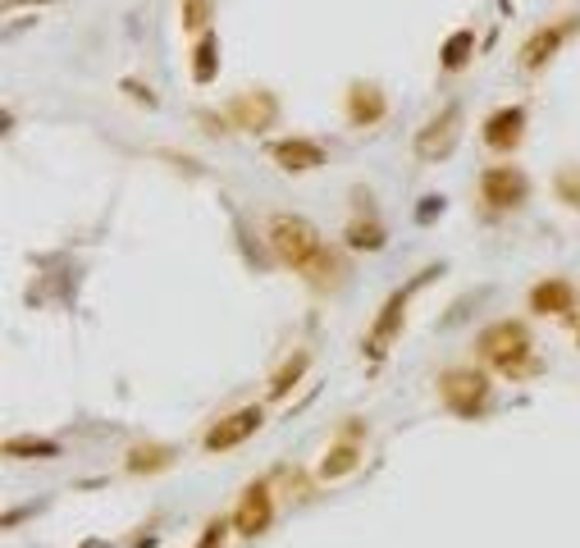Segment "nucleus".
<instances>
[{"label": "nucleus", "mask_w": 580, "mask_h": 548, "mask_svg": "<svg viewBox=\"0 0 580 548\" xmlns=\"http://www.w3.org/2000/svg\"><path fill=\"white\" fill-rule=\"evenodd\" d=\"M265 238H270V252L280 256V265H288L293 274H302L307 284L329 288L333 280H339V261H333V252L325 248V238H320V229L311 220H302V216H270Z\"/></svg>", "instance_id": "nucleus-1"}, {"label": "nucleus", "mask_w": 580, "mask_h": 548, "mask_svg": "<svg viewBox=\"0 0 580 548\" xmlns=\"http://www.w3.org/2000/svg\"><path fill=\"white\" fill-rule=\"evenodd\" d=\"M475 352L484 365H494L503 380H535L544 371V361L530 348V329L522 320H494L490 329H480Z\"/></svg>", "instance_id": "nucleus-2"}, {"label": "nucleus", "mask_w": 580, "mask_h": 548, "mask_svg": "<svg viewBox=\"0 0 580 548\" xmlns=\"http://www.w3.org/2000/svg\"><path fill=\"white\" fill-rule=\"evenodd\" d=\"M439 398L457 416H484L490 412V375L475 365H452L439 375Z\"/></svg>", "instance_id": "nucleus-3"}, {"label": "nucleus", "mask_w": 580, "mask_h": 548, "mask_svg": "<svg viewBox=\"0 0 580 548\" xmlns=\"http://www.w3.org/2000/svg\"><path fill=\"white\" fill-rule=\"evenodd\" d=\"M571 33H580V19H576V14L535 28V33L526 37V46H522V69H526V74H539V69L548 65V59H554V55L567 46Z\"/></svg>", "instance_id": "nucleus-4"}, {"label": "nucleus", "mask_w": 580, "mask_h": 548, "mask_svg": "<svg viewBox=\"0 0 580 548\" xmlns=\"http://www.w3.org/2000/svg\"><path fill=\"white\" fill-rule=\"evenodd\" d=\"M225 119L242 133H265L274 119H280V101H274V91H265V87L238 91V97L225 106Z\"/></svg>", "instance_id": "nucleus-5"}, {"label": "nucleus", "mask_w": 580, "mask_h": 548, "mask_svg": "<svg viewBox=\"0 0 580 548\" xmlns=\"http://www.w3.org/2000/svg\"><path fill=\"white\" fill-rule=\"evenodd\" d=\"M480 197L490 210H516L530 197V178L516 165H494V169L480 174Z\"/></svg>", "instance_id": "nucleus-6"}, {"label": "nucleus", "mask_w": 580, "mask_h": 548, "mask_svg": "<svg viewBox=\"0 0 580 548\" xmlns=\"http://www.w3.org/2000/svg\"><path fill=\"white\" fill-rule=\"evenodd\" d=\"M261 420H265V407H238V412H229V416H220L216 425L206 430V439H201V448L206 452H229V448H238V443H248L256 430H261Z\"/></svg>", "instance_id": "nucleus-7"}, {"label": "nucleus", "mask_w": 580, "mask_h": 548, "mask_svg": "<svg viewBox=\"0 0 580 548\" xmlns=\"http://www.w3.org/2000/svg\"><path fill=\"white\" fill-rule=\"evenodd\" d=\"M270 522H274L270 480H256V484H248V490H242V498H238V507H233V530H238L242 539H256V535L270 530Z\"/></svg>", "instance_id": "nucleus-8"}, {"label": "nucleus", "mask_w": 580, "mask_h": 548, "mask_svg": "<svg viewBox=\"0 0 580 548\" xmlns=\"http://www.w3.org/2000/svg\"><path fill=\"white\" fill-rule=\"evenodd\" d=\"M407 307H412V284L407 288H398L393 293L384 307H380V316H375V325H371V339H365V357H384L389 352V343L403 333V325H407Z\"/></svg>", "instance_id": "nucleus-9"}, {"label": "nucleus", "mask_w": 580, "mask_h": 548, "mask_svg": "<svg viewBox=\"0 0 580 548\" xmlns=\"http://www.w3.org/2000/svg\"><path fill=\"white\" fill-rule=\"evenodd\" d=\"M457 133H462V110L457 106H444L430 124L420 129V138H416V156L420 161H444L448 151L457 146Z\"/></svg>", "instance_id": "nucleus-10"}, {"label": "nucleus", "mask_w": 580, "mask_h": 548, "mask_svg": "<svg viewBox=\"0 0 580 548\" xmlns=\"http://www.w3.org/2000/svg\"><path fill=\"white\" fill-rule=\"evenodd\" d=\"M361 435H365V425L357 430V425H348V430L333 439L329 448H325V457H320V467H316V475L325 480V484H333V480H348L357 467H361Z\"/></svg>", "instance_id": "nucleus-11"}, {"label": "nucleus", "mask_w": 580, "mask_h": 548, "mask_svg": "<svg viewBox=\"0 0 580 548\" xmlns=\"http://www.w3.org/2000/svg\"><path fill=\"white\" fill-rule=\"evenodd\" d=\"M270 161L288 174H311L329 161V151L311 138H284V142H270Z\"/></svg>", "instance_id": "nucleus-12"}, {"label": "nucleus", "mask_w": 580, "mask_h": 548, "mask_svg": "<svg viewBox=\"0 0 580 548\" xmlns=\"http://www.w3.org/2000/svg\"><path fill=\"white\" fill-rule=\"evenodd\" d=\"M343 110H348V124L352 129H375L380 119L389 114V97H384L380 83H352Z\"/></svg>", "instance_id": "nucleus-13"}, {"label": "nucleus", "mask_w": 580, "mask_h": 548, "mask_svg": "<svg viewBox=\"0 0 580 548\" xmlns=\"http://www.w3.org/2000/svg\"><path fill=\"white\" fill-rule=\"evenodd\" d=\"M522 133H526V110H522V106L494 110L490 119H484V129H480V138H484V146H490V151H512V146H522Z\"/></svg>", "instance_id": "nucleus-14"}, {"label": "nucleus", "mask_w": 580, "mask_h": 548, "mask_svg": "<svg viewBox=\"0 0 580 548\" xmlns=\"http://www.w3.org/2000/svg\"><path fill=\"white\" fill-rule=\"evenodd\" d=\"M576 284H567V280H539L535 288H530V307L539 311V316H567L571 307H576Z\"/></svg>", "instance_id": "nucleus-15"}, {"label": "nucleus", "mask_w": 580, "mask_h": 548, "mask_svg": "<svg viewBox=\"0 0 580 548\" xmlns=\"http://www.w3.org/2000/svg\"><path fill=\"white\" fill-rule=\"evenodd\" d=\"M124 467H129V475H161V471L174 467V448H165V443H138L124 457Z\"/></svg>", "instance_id": "nucleus-16"}, {"label": "nucleus", "mask_w": 580, "mask_h": 548, "mask_svg": "<svg viewBox=\"0 0 580 548\" xmlns=\"http://www.w3.org/2000/svg\"><path fill=\"white\" fill-rule=\"evenodd\" d=\"M307 365H311V352H307V348H297V352L280 365V371H274V380H270V388H265V398H270V403H280L284 393H288L302 375H307Z\"/></svg>", "instance_id": "nucleus-17"}, {"label": "nucleus", "mask_w": 580, "mask_h": 548, "mask_svg": "<svg viewBox=\"0 0 580 548\" xmlns=\"http://www.w3.org/2000/svg\"><path fill=\"white\" fill-rule=\"evenodd\" d=\"M216 74H220V37L201 33L197 46H193V78L206 87V83H216Z\"/></svg>", "instance_id": "nucleus-18"}, {"label": "nucleus", "mask_w": 580, "mask_h": 548, "mask_svg": "<svg viewBox=\"0 0 580 548\" xmlns=\"http://www.w3.org/2000/svg\"><path fill=\"white\" fill-rule=\"evenodd\" d=\"M210 19H216V0H178V28L188 37L210 33Z\"/></svg>", "instance_id": "nucleus-19"}, {"label": "nucleus", "mask_w": 580, "mask_h": 548, "mask_svg": "<svg viewBox=\"0 0 580 548\" xmlns=\"http://www.w3.org/2000/svg\"><path fill=\"white\" fill-rule=\"evenodd\" d=\"M471 51H475V33L471 28H457V33L444 42V51H439V65L448 69V74H457L471 59Z\"/></svg>", "instance_id": "nucleus-20"}, {"label": "nucleus", "mask_w": 580, "mask_h": 548, "mask_svg": "<svg viewBox=\"0 0 580 548\" xmlns=\"http://www.w3.org/2000/svg\"><path fill=\"white\" fill-rule=\"evenodd\" d=\"M348 248H357V252H380V248H384V229H380L375 220L348 224Z\"/></svg>", "instance_id": "nucleus-21"}, {"label": "nucleus", "mask_w": 580, "mask_h": 548, "mask_svg": "<svg viewBox=\"0 0 580 548\" xmlns=\"http://www.w3.org/2000/svg\"><path fill=\"white\" fill-rule=\"evenodd\" d=\"M554 193H558V201H562V206L580 210V169H576V165H567V169H558V174H554Z\"/></svg>", "instance_id": "nucleus-22"}, {"label": "nucleus", "mask_w": 580, "mask_h": 548, "mask_svg": "<svg viewBox=\"0 0 580 548\" xmlns=\"http://www.w3.org/2000/svg\"><path fill=\"white\" fill-rule=\"evenodd\" d=\"M59 448L46 439H6V457H55Z\"/></svg>", "instance_id": "nucleus-23"}, {"label": "nucleus", "mask_w": 580, "mask_h": 548, "mask_svg": "<svg viewBox=\"0 0 580 548\" xmlns=\"http://www.w3.org/2000/svg\"><path fill=\"white\" fill-rule=\"evenodd\" d=\"M220 539H225V522H210L193 548H220Z\"/></svg>", "instance_id": "nucleus-24"}, {"label": "nucleus", "mask_w": 580, "mask_h": 548, "mask_svg": "<svg viewBox=\"0 0 580 548\" xmlns=\"http://www.w3.org/2000/svg\"><path fill=\"white\" fill-rule=\"evenodd\" d=\"M124 91H133V97H142L146 106H156V91H146V87H138V83H124Z\"/></svg>", "instance_id": "nucleus-25"}, {"label": "nucleus", "mask_w": 580, "mask_h": 548, "mask_svg": "<svg viewBox=\"0 0 580 548\" xmlns=\"http://www.w3.org/2000/svg\"><path fill=\"white\" fill-rule=\"evenodd\" d=\"M6 6L14 10V6H51V0H6Z\"/></svg>", "instance_id": "nucleus-26"}, {"label": "nucleus", "mask_w": 580, "mask_h": 548, "mask_svg": "<svg viewBox=\"0 0 580 548\" xmlns=\"http://www.w3.org/2000/svg\"><path fill=\"white\" fill-rule=\"evenodd\" d=\"M571 329H576V348H580V320H576V325H571Z\"/></svg>", "instance_id": "nucleus-27"}]
</instances>
